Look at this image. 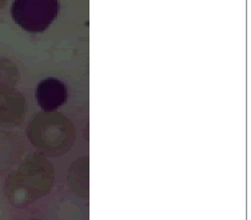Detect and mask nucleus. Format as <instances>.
I'll return each mask as SVG.
<instances>
[{
	"label": "nucleus",
	"mask_w": 251,
	"mask_h": 220,
	"mask_svg": "<svg viewBox=\"0 0 251 220\" xmlns=\"http://www.w3.org/2000/svg\"><path fill=\"white\" fill-rule=\"evenodd\" d=\"M58 0H14L12 19L27 32L39 34L52 24L58 16Z\"/></svg>",
	"instance_id": "nucleus-1"
},
{
	"label": "nucleus",
	"mask_w": 251,
	"mask_h": 220,
	"mask_svg": "<svg viewBox=\"0 0 251 220\" xmlns=\"http://www.w3.org/2000/svg\"><path fill=\"white\" fill-rule=\"evenodd\" d=\"M67 99V88L62 81L50 77L40 81L36 88V100L44 112H53L59 110Z\"/></svg>",
	"instance_id": "nucleus-2"
}]
</instances>
